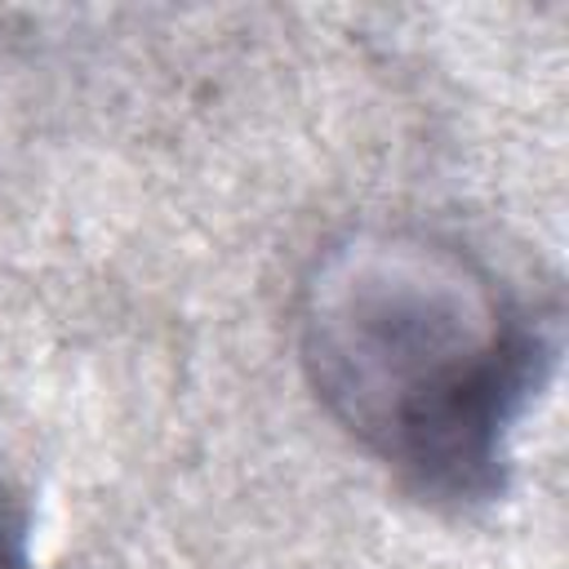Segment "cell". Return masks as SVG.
<instances>
[{
    "label": "cell",
    "mask_w": 569,
    "mask_h": 569,
    "mask_svg": "<svg viewBox=\"0 0 569 569\" xmlns=\"http://www.w3.org/2000/svg\"><path fill=\"white\" fill-rule=\"evenodd\" d=\"M0 569H31L27 520L4 502H0Z\"/></svg>",
    "instance_id": "7a4b0ae2"
},
{
    "label": "cell",
    "mask_w": 569,
    "mask_h": 569,
    "mask_svg": "<svg viewBox=\"0 0 569 569\" xmlns=\"http://www.w3.org/2000/svg\"><path fill=\"white\" fill-rule=\"evenodd\" d=\"M298 360L325 413L413 498L493 502L560 360L556 302L427 231L329 244L298 298Z\"/></svg>",
    "instance_id": "6da1fadb"
}]
</instances>
